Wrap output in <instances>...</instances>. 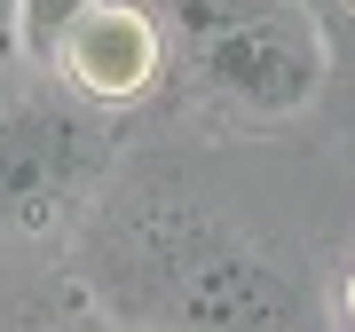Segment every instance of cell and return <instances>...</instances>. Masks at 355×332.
Returning <instances> with one entry per match:
<instances>
[{
    "label": "cell",
    "mask_w": 355,
    "mask_h": 332,
    "mask_svg": "<svg viewBox=\"0 0 355 332\" xmlns=\"http://www.w3.org/2000/svg\"><path fill=\"white\" fill-rule=\"evenodd\" d=\"M190 64L229 111L292 119L324 95V24L308 0H174Z\"/></svg>",
    "instance_id": "1"
},
{
    "label": "cell",
    "mask_w": 355,
    "mask_h": 332,
    "mask_svg": "<svg viewBox=\"0 0 355 332\" xmlns=\"http://www.w3.org/2000/svg\"><path fill=\"white\" fill-rule=\"evenodd\" d=\"M119 158V135L87 95H0V230H55Z\"/></svg>",
    "instance_id": "2"
},
{
    "label": "cell",
    "mask_w": 355,
    "mask_h": 332,
    "mask_svg": "<svg viewBox=\"0 0 355 332\" xmlns=\"http://www.w3.org/2000/svg\"><path fill=\"white\" fill-rule=\"evenodd\" d=\"M64 88H79L87 103L103 111H127V103L150 95V79L166 72V48L150 32V16L135 8V0H95L87 16H79V32L64 40Z\"/></svg>",
    "instance_id": "3"
},
{
    "label": "cell",
    "mask_w": 355,
    "mask_h": 332,
    "mask_svg": "<svg viewBox=\"0 0 355 332\" xmlns=\"http://www.w3.org/2000/svg\"><path fill=\"white\" fill-rule=\"evenodd\" d=\"M174 317L182 324H214V332H277V324H308V301L268 261H214V269H198L182 285Z\"/></svg>",
    "instance_id": "4"
},
{
    "label": "cell",
    "mask_w": 355,
    "mask_h": 332,
    "mask_svg": "<svg viewBox=\"0 0 355 332\" xmlns=\"http://www.w3.org/2000/svg\"><path fill=\"white\" fill-rule=\"evenodd\" d=\"M87 8L95 0H16V56H24L32 72H55L64 64V40L79 32Z\"/></svg>",
    "instance_id": "5"
},
{
    "label": "cell",
    "mask_w": 355,
    "mask_h": 332,
    "mask_svg": "<svg viewBox=\"0 0 355 332\" xmlns=\"http://www.w3.org/2000/svg\"><path fill=\"white\" fill-rule=\"evenodd\" d=\"M8 64H24V56H16V0H0V72Z\"/></svg>",
    "instance_id": "6"
},
{
    "label": "cell",
    "mask_w": 355,
    "mask_h": 332,
    "mask_svg": "<svg viewBox=\"0 0 355 332\" xmlns=\"http://www.w3.org/2000/svg\"><path fill=\"white\" fill-rule=\"evenodd\" d=\"M347 285H355V277H347ZM347 308H355V293H347Z\"/></svg>",
    "instance_id": "7"
}]
</instances>
